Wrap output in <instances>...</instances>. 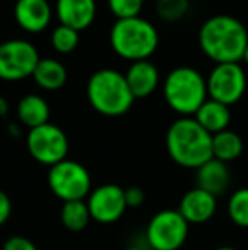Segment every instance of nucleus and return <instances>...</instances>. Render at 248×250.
I'll list each match as a JSON object with an SVG mask.
<instances>
[{"mask_svg": "<svg viewBox=\"0 0 248 250\" xmlns=\"http://www.w3.org/2000/svg\"><path fill=\"white\" fill-rule=\"evenodd\" d=\"M41 56L31 41L14 38L0 43V80L22 82L33 77Z\"/></svg>", "mask_w": 248, "mask_h": 250, "instance_id": "6e6552de", "label": "nucleus"}, {"mask_svg": "<svg viewBox=\"0 0 248 250\" xmlns=\"http://www.w3.org/2000/svg\"><path fill=\"white\" fill-rule=\"evenodd\" d=\"M111 14L119 19H131V17L141 16V10L145 7V0H107Z\"/></svg>", "mask_w": 248, "mask_h": 250, "instance_id": "393cba45", "label": "nucleus"}, {"mask_svg": "<svg viewBox=\"0 0 248 250\" xmlns=\"http://www.w3.org/2000/svg\"><path fill=\"white\" fill-rule=\"evenodd\" d=\"M243 62L248 65V44H247V48H245V55H243Z\"/></svg>", "mask_w": 248, "mask_h": 250, "instance_id": "2f4dec72", "label": "nucleus"}, {"mask_svg": "<svg viewBox=\"0 0 248 250\" xmlns=\"http://www.w3.org/2000/svg\"><path fill=\"white\" fill-rule=\"evenodd\" d=\"M169 157L184 168L197 170L212 158V135L194 118H179L169 126L165 136Z\"/></svg>", "mask_w": 248, "mask_h": 250, "instance_id": "f03ea898", "label": "nucleus"}, {"mask_svg": "<svg viewBox=\"0 0 248 250\" xmlns=\"http://www.w3.org/2000/svg\"><path fill=\"white\" fill-rule=\"evenodd\" d=\"M126 250H145V247H141V245H129V247L128 249H126Z\"/></svg>", "mask_w": 248, "mask_h": 250, "instance_id": "c756f323", "label": "nucleus"}, {"mask_svg": "<svg viewBox=\"0 0 248 250\" xmlns=\"http://www.w3.org/2000/svg\"><path fill=\"white\" fill-rule=\"evenodd\" d=\"M31 79L34 80L39 89L55 92L60 90L68 80V70L57 58H41L39 63L34 68V73Z\"/></svg>", "mask_w": 248, "mask_h": 250, "instance_id": "6ab92c4d", "label": "nucleus"}, {"mask_svg": "<svg viewBox=\"0 0 248 250\" xmlns=\"http://www.w3.org/2000/svg\"><path fill=\"white\" fill-rule=\"evenodd\" d=\"M55 9L48 0H16L14 19L27 34H39L50 27Z\"/></svg>", "mask_w": 248, "mask_h": 250, "instance_id": "f8f14e48", "label": "nucleus"}, {"mask_svg": "<svg viewBox=\"0 0 248 250\" xmlns=\"http://www.w3.org/2000/svg\"><path fill=\"white\" fill-rule=\"evenodd\" d=\"M2 250H38L36 244L29 240L27 237L22 235H14V237L7 238L2 245Z\"/></svg>", "mask_w": 248, "mask_h": 250, "instance_id": "bb28decb", "label": "nucleus"}, {"mask_svg": "<svg viewBox=\"0 0 248 250\" xmlns=\"http://www.w3.org/2000/svg\"><path fill=\"white\" fill-rule=\"evenodd\" d=\"M51 46L58 55H70L78 48L80 44V33L72 27H66L58 24L53 31H51Z\"/></svg>", "mask_w": 248, "mask_h": 250, "instance_id": "5701e85b", "label": "nucleus"}, {"mask_svg": "<svg viewBox=\"0 0 248 250\" xmlns=\"http://www.w3.org/2000/svg\"><path fill=\"white\" fill-rule=\"evenodd\" d=\"M243 153V140L238 133L231 129L212 135V158L221 160L225 164L240 158Z\"/></svg>", "mask_w": 248, "mask_h": 250, "instance_id": "aec40b11", "label": "nucleus"}, {"mask_svg": "<svg viewBox=\"0 0 248 250\" xmlns=\"http://www.w3.org/2000/svg\"><path fill=\"white\" fill-rule=\"evenodd\" d=\"M167 105L180 118H192L209 99L206 77L194 66H175L167 73L162 83Z\"/></svg>", "mask_w": 248, "mask_h": 250, "instance_id": "39448f33", "label": "nucleus"}, {"mask_svg": "<svg viewBox=\"0 0 248 250\" xmlns=\"http://www.w3.org/2000/svg\"><path fill=\"white\" fill-rule=\"evenodd\" d=\"M90 216L87 201H68L63 203L60 211V221L61 225L70 231H82L90 223Z\"/></svg>", "mask_w": 248, "mask_h": 250, "instance_id": "412c9836", "label": "nucleus"}, {"mask_svg": "<svg viewBox=\"0 0 248 250\" xmlns=\"http://www.w3.org/2000/svg\"><path fill=\"white\" fill-rule=\"evenodd\" d=\"M85 201L92 220L100 225L116 223L124 216L128 209L124 189L117 184H102L92 189Z\"/></svg>", "mask_w": 248, "mask_h": 250, "instance_id": "9b49d317", "label": "nucleus"}, {"mask_svg": "<svg viewBox=\"0 0 248 250\" xmlns=\"http://www.w3.org/2000/svg\"><path fill=\"white\" fill-rule=\"evenodd\" d=\"M87 101L94 111L106 118L124 116L134 104V96L129 90L124 73L114 68H100L87 80Z\"/></svg>", "mask_w": 248, "mask_h": 250, "instance_id": "20e7f679", "label": "nucleus"}, {"mask_svg": "<svg viewBox=\"0 0 248 250\" xmlns=\"http://www.w3.org/2000/svg\"><path fill=\"white\" fill-rule=\"evenodd\" d=\"M226 211L235 227L248 228V188H240L229 194Z\"/></svg>", "mask_w": 248, "mask_h": 250, "instance_id": "4be33fe9", "label": "nucleus"}, {"mask_svg": "<svg viewBox=\"0 0 248 250\" xmlns=\"http://www.w3.org/2000/svg\"><path fill=\"white\" fill-rule=\"evenodd\" d=\"M216 250H240V249H236V247H229V245H225V247H218Z\"/></svg>", "mask_w": 248, "mask_h": 250, "instance_id": "7c9ffc66", "label": "nucleus"}, {"mask_svg": "<svg viewBox=\"0 0 248 250\" xmlns=\"http://www.w3.org/2000/svg\"><path fill=\"white\" fill-rule=\"evenodd\" d=\"M7 112H9V102L3 96H0V118L7 116Z\"/></svg>", "mask_w": 248, "mask_h": 250, "instance_id": "c85d7f7f", "label": "nucleus"}, {"mask_svg": "<svg viewBox=\"0 0 248 250\" xmlns=\"http://www.w3.org/2000/svg\"><path fill=\"white\" fill-rule=\"evenodd\" d=\"M209 99L225 105L242 101L247 92V73L240 63H219L206 77Z\"/></svg>", "mask_w": 248, "mask_h": 250, "instance_id": "9d476101", "label": "nucleus"}, {"mask_svg": "<svg viewBox=\"0 0 248 250\" xmlns=\"http://www.w3.org/2000/svg\"><path fill=\"white\" fill-rule=\"evenodd\" d=\"M109 44L114 55L129 63L150 60L160 46V33L145 17L119 19L111 26Z\"/></svg>", "mask_w": 248, "mask_h": 250, "instance_id": "7ed1b4c3", "label": "nucleus"}, {"mask_svg": "<svg viewBox=\"0 0 248 250\" xmlns=\"http://www.w3.org/2000/svg\"><path fill=\"white\" fill-rule=\"evenodd\" d=\"M191 0H155V12L163 22H179L187 16Z\"/></svg>", "mask_w": 248, "mask_h": 250, "instance_id": "b1692460", "label": "nucleus"}, {"mask_svg": "<svg viewBox=\"0 0 248 250\" xmlns=\"http://www.w3.org/2000/svg\"><path fill=\"white\" fill-rule=\"evenodd\" d=\"M197 41L201 51L216 65L240 63L248 44V31L236 17L218 14L202 22Z\"/></svg>", "mask_w": 248, "mask_h": 250, "instance_id": "f257e3e1", "label": "nucleus"}, {"mask_svg": "<svg viewBox=\"0 0 248 250\" xmlns=\"http://www.w3.org/2000/svg\"><path fill=\"white\" fill-rule=\"evenodd\" d=\"M192 118L209 133V135H218V133L229 129V123H231V111L228 105L221 104L218 101L208 99L204 104L199 107Z\"/></svg>", "mask_w": 248, "mask_h": 250, "instance_id": "a211bd4d", "label": "nucleus"}, {"mask_svg": "<svg viewBox=\"0 0 248 250\" xmlns=\"http://www.w3.org/2000/svg\"><path fill=\"white\" fill-rule=\"evenodd\" d=\"M55 16L61 26L82 33L95 22L97 0H57Z\"/></svg>", "mask_w": 248, "mask_h": 250, "instance_id": "ddd939ff", "label": "nucleus"}, {"mask_svg": "<svg viewBox=\"0 0 248 250\" xmlns=\"http://www.w3.org/2000/svg\"><path fill=\"white\" fill-rule=\"evenodd\" d=\"M191 225L179 209H162L148 221L145 242L150 250H180L189 238Z\"/></svg>", "mask_w": 248, "mask_h": 250, "instance_id": "0eeeda50", "label": "nucleus"}, {"mask_svg": "<svg viewBox=\"0 0 248 250\" xmlns=\"http://www.w3.org/2000/svg\"><path fill=\"white\" fill-rule=\"evenodd\" d=\"M124 77L134 99H146V97H150L158 89L160 82H162L158 68L150 60L131 63L128 66V70H126Z\"/></svg>", "mask_w": 248, "mask_h": 250, "instance_id": "2eb2a0df", "label": "nucleus"}, {"mask_svg": "<svg viewBox=\"0 0 248 250\" xmlns=\"http://www.w3.org/2000/svg\"><path fill=\"white\" fill-rule=\"evenodd\" d=\"M124 198H126V206H128V209L129 208H131V209H138V208H141L143 204H145L146 194L141 188L131 186V188L124 189Z\"/></svg>", "mask_w": 248, "mask_h": 250, "instance_id": "a878e982", "label": "nucleus"}, {"mask_svg": "<svg viewBox=\"0 0 248 250\" xmlns=\"http://www.w3.org/2000/svg\"><path fill=\"white\" fill-rule=\"evenodd\" d=\"M195 182H197V188L219 198L228 191L231 184V172L228 164L211 158L195 170Z\"/></svg>", "mask_w": 248, "mask_h": 250, "instance_id": "dca6fc26", "label": "nucleus"}, {"mask_svg": "<svg viewBox=\"0 0 248 250\" xmlns=\"http://www.w3.org/2000/svg\"><path fill=\"white\" fill-rule=\"evenodd\" d=\"M10 214H12V199L5 191L0 189V227L9 221Z\"/></svg>", "mask_w": 248, "mask_h": 250, "instance_id": "cd10ccee", "label": "nucleus"}, {"mask_svg": "<svg viewBox=\"0 0 248 250\" xmlns=\"http://www.w3.org/2000/svg\"><path fill=\"white\" fill-rule=\"evenodd\" d=\"M218 211V198L204 189H189L179 203V213L186 218L189 225H204L212 220Z\"/></svg>", "mask_w": 248, "mask_h": 250, "instance_id": "4468645a", "label": "nucleus"}, {"mask_svg": "<svg viewBox=\"0 0 248 250\" xmlns=\"http://www.w3.org/2000/svg\"><path fill=\"white\" fill-rule=\"evenodd\" d=\"M17 119L22 126L27 129L38 128L46 123H50L51 109L48 101L39 94H27V96L20 97L17 102Z\"/></svg>", "mask_w": 248, "mask_h": 250, "instance_id": "f3484780", "label": "nucleus"}, {"mask_svg": "<svg viewBox=\"0 0 248 250\" xmlns=\"http://www.w3.org/2000/svg\"><path fill=\"white\" fill-rule=\"evenodd\" d=\"M48 186L51 192L61 199L68 201H85L92 192V177L87 167L76 160H66L53 165L48 170Z\"/></svg>", "mask_w": 248, "mask_h": 250, "instance_id": "423d86ee", "label": "nucleus"}, {"mask_svg": "<svg viewBox=\"0 0 248 250\" xmlns=\"http://www.w3.org/2000/svg\"><path fill=\"white\" fill-rule=\"evenodd\" d=\"M26 146L34 160L48 167L66 160L70 151L66 133L53 123L29 129L26 135Z\"/></svg>", "mask_w": 248, "mask_h": 250, "instance_id": "1a4fd4ad", "label": "nucleus"}]
</instances>
